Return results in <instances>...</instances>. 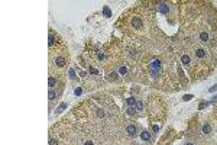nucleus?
<instances>
[{"label": "nucleus", "instance_id": "11", "mask_svg": "<svg viewBox=\"0 0 217 145\" xmlns=\"http://www.w3.org/2000/svg\"><path fill=\"white\" fill-rule=\"evenodd\" d=\"M103 13H104L106 17H112V12H110V9H108V6H104V7H103Z\"/></svg>", "mask_w": 217, "mask_h": 145}, {"label": "nucleus", "instance_id": "21", "mask_svg": "<svg viewBox=\"0 0 217 145\" xmlns=\"http://www.w3.org/2000/svg\"><path fill=\"white\" fill-rule=\"evenodd\" d=\"M81 93H83V88H81V87H77V88L74 90V94H75V96H80Z\"/></svg>", "mask_w": 217, "mask_h": 145}, {"label": "nucleus", "instance_id": "2", "mask_svg": "<svg viewBox=\"0 0 217 145\" xmlns=\"http://www.w3.org/2000/svg\"><path fill=\"white\" fill-rule=\"evenodd\" d=\"M132 26H133V28H136V29H140V28L143 26L140 17H138V16H135V17H133V19H132Z\"/></svg>", "mask_w": 217, "mask_h": 145}, {"label": "nucleus", "instance_id": "6", "mask_svg": "<svg viewBox=\"0 0 217 145\" xmlns=\"http://www.w3.org/2000/svg\"><path fill=\"white\" fill-rule=\"evenodd\" d=\"M181 61H182V64H185V65H190V64H191V58L187 55V54L181 55Z\"/></svg>", "mask_w": 217, "mask_h": 145}, {"label": "nucleus", "instance_id": "30", "mask_svg": "<svg viewBox=\"0 0 217 145\" xmlns=\"http://www.w3.org/2000/svg\"><path fill=\"white\" fill-rule=\"evenodd\" d=\"M84 145H94V144H93L91 141H85V142H84Z\"/></svg>", "mask_w": 217, "mask_h": 145}, {"label": "nucleus", "instance_id": "25", "mask_svg": "<svg viewBox=\"0 0 217 145\" xmlns=\"http://www.w3.org/2000/svg\"><path fill=\"white\" fill-rule=\"evenodd\" d=\"M49 145H58V141L52 138V139H49Z\"/></svg>", "mask_w": 217, "mask_h": 145}, {"label": "nucleus", "instance_id": "33", "mask_svg": "<svg viewBox=\"0 0 217 145\" xmlns=\"http://www.w3.org/2000/svg\"><path fill=\"white\" fill-rule=\"evenodd\" d=\"M178 74H179V76H184V72H182V70H181V68H178Z\"/></svg>", "mask_w": 217, "mask_h": 145}, {"label": "nucleus", "instance_id": "17", "mask_svg": "<svg viewBox=\"0 0 217 145\" xmlns=\"http://www.w3.org/2000/svg\"><path fill=\"white\" fill-rule=\"evenodd\" d=\"M135 107H136V110H143V103H142L140 100H138V102H136V106H135Z\"/></svg>", "mask_w": 217, "mask_h": 145}, {"label": "nucleus", "instance_id": "10", "mask_svg": "<svg viewBox=\"0 0 217 145\" xmlns=\"http://www.w3.org/2000/svg\"><path fill=\"white\" fill-rule=\"evenodd\" d=\"M200 41L201 42H207L208 41V33L207 32H201L200 33Z\"/></svg>", "mask_w": 217, "mask_h": 145}, {"label": "nucleus", "instance_id": "13", "mask_svg": "<svg viewBox=\"0 0 217 145\" xmlns=\"http://www.w3.org/2000/svg\"><path fill=\"white\" fill-rule=\"evenodd\" d=\"M136 102H138V100H136V99H135V97H129V99H128V100H126V103H128V104H129V106H133V107H135V106H136Z\"/></svg>", "mask_w": 217, "mask_h": 145}, {"label": "nucleus", "instance_id": "4", "mask_svg": "<svg viewBox=\"0 0 217 145\" xmlns=\"http://www.w3.org/2000/svg\"><path fill=\"white\" fill-rule=\"evenodd\" d=\"M149 70H159L161 71V61L159 60H153L149 64Z\"/></svg>", "mask_w": 217, "mask_h": 145}, {"label": "nucleus", "instance_id": "27", "mask_svg": "<svg viewBox=\"0 0 217 145\" xmlns=\"http://www.w3.org/2000/svg\"><path fill=\"white\" fill-rule=\"evenodd\" d=\"M152 131H153V132H159V126H158V125H153V126H152Z\"/></svg>", "mask_w": 217, "mask_h": 145}, {"label": "nucleus", "instance_id": "24", "mask_svg": "<svg viewBox=\"0 0 217 145\" xmlns=\"http://www.w3.org/2000/svg\"><path fill=\"white\" fill-rule=\"evenodd\" d=\"M104 115H106V113L103 112V109H99V112H97V116H99V118H103Z\"/></svg>", "mask_w": 217, "mask_h": 145}, {"label": "nucleus", "instance_id": "16", "mask_svg": "<svg viewBox=\"0 0 217 145\" xmlns=\"http://www.w3.org/2000/svg\"><path fill=\"white\" fill-rule=\"evenodd\" d=\"M48 86L51 87V90H52L54 86H55V78H54V77H49V78H48Z\"/></svg>", "mask_w": 217, "mask_h": 145}, {"label": "nucleus", "instance_id": "32", "mask_svg": "<svg viewBox=\"0 0 217 145\" xmlns=\"http://www.w3.org/2000/svg\"><path fill=\"white\" fill-rule=\"evenodd\" d=\"M216 90H217V86H213V87L210 88V92H216Z\"/></svg>", "mask_w": 217, "mask_h": 145}, {"label": "nucleus", "instance_id": "20", "mask_svg": "<svg viewBox=\"0 0 217 145\" xmlns=\"http://www.w3.org/2000/svg\"><path fill=\"white\" fill-rule=\"evenodd\" d=\"M65 107H67V103H61V106H59V107L57 109V113H61V112L64 110Z\"/></svg>", "mask_w": 217, "mask_h": 145}, {"label": "nucleus", "instance_id": "8", "mask_svg": "<svg viewBox=\"0 0 217 145\" xmlns=\"http://www.w3.org/2000/svg\"><path fill=\"white\" fill-rule=\"evenodd\" d=\"M195 55H197L198 58H204V57H206V51H204L203 48H198V49L195 51Z\"/></svg>", "mask_w": 217, "mask_h": 145}, {"label": "nucleus", "instance_id": "29", "mask_svg": "<svg viewBox=\"0 0 217 145\" xmlns=\"http://www.w3.org/2000/svg\"><path fill=\"white\" fill-rule=\"evenodd\" d=\"M130 57H132V58H136V57H138V52L135 54V51H132V54H130Z\"/></svg>", "mask_w": 217, "mask_h": 145}, {"label": "nucleus", "instance_id": "9", "mask_svg": "<svg viewBox=\"0 0 217 145\" xmlns=\"http://www.w3.org/2000/svg\"><path fill=\"white\" fill-rule=\"evenodd\" d=\"M128 71H129L128 67H124V65H120V67H119V74H120V76H126V74H128Z\"/></svg>", "mask_w": 217, "mask_h": 145}, {"label": "nucleus", "instance_id": "1", "mask_svg": "<svg viewBox=\"0 0 217 145\" xmlns=\"http://www.w3.org/2000/svg\"><path fill=\"white\" fill-rule=\"evenodd\" d=\"M126 134H128L129 136H135V135L138 134L136 126H135V125H128V126H126Z\"/></svg>", "mask_w": 217, "mask_h": 145}, {"label": "nucleus", "instance_id": "19", "mask_svg": "<svg viewBox=\"0 0 217 145\" xmlns=\"http://www.w3.org/2000/svg\"><path fill=\"white\" fill-rule=\"evenodd\" d=\"M48 99H49V100H54V99H55V92H54V90H49V93H48Z\"/></svg>", "mask_w": 217, "mask_h": 145}, {"label": "nucleus", "instance_id": "34", "mask_svg": "<svg viewBox=\"0 0 217 145\" xmlns=\"http://www.w3.org/2000/svg\"><path fill=\"white\" fill-rule=\"evenodd\" d=\"M185 145H194V144H191V142H188V144H185Z\"/></svg>", "mask_w": 217, "mask_h": 145}, {"label": "nucleus", "instance_id": "5", "mask_svg": "<svg viewBox=\"0 0 217 145\" xmlns=\"http://www.w3.org/2000/svg\"><path fill=\"white\" fill-rule=\"evenodd\" d=\"M65 62H67V61H65L64 57H57V58H55V64H57L58 67H64Z\"/></svg>", "mask_w": 217, "mask_h": 145}, {"label": "nucleus", "instance_id": "22", "mask_svg": "<svg viewBox=\"0 0 217 145\" xmlns=\"http://www.w3.org/2000/svg\"><path fill=\"white\" fill-rule=\"evenodd\" d=\"M75 77H77V76H75V71L71 68V70H69V78H71V80H74Z\"/></svg>", "mask_w": 217, "mask_h": 145}, {"label": "nucleus", "instance_id": "18", "mask_svg": "<svg viewBox=\"0 0 217 145\" xmlns=\"http://www.w3.org/2000/svg\"><path fill=\"white\" fill-rule=\"evenodd\" d=\"M210 131H211V126H210V125H204V126H203V132H204V134H210Z\"/></svg>", "mask_w": 217, "mask_h": 145}, {"label": "nucleus", "instance_id": "23", "mask_svg": "<svg viewBox=\"0 0 217 145\" xmlns=\"http://www.w3.org/2000/svg\"><path fill=\"white\" fill-rule=\"evenodd\" d=\"M151 74H152V77H158L159 76V70H151Z\"/></svg>", "mask_w": 217, "mask_h": 145}, {"label": "nucleus", "instance_id": "28", "mask_svg": "<svg viewBox=\"0 0 217 145\" xmlns=\"http://www.w3.org/2000/svg\"><path fill=\"white\" fill-rule=\"evenodd\" d=\"M90 72H93V74H99V71L96 68H90Z\"/></svg>", "mask_w": 217, "mask_h": 145}, {"label": "nucleus", "instance_id": "26", "mask_svg": "<svg viewBox=\"0 0 217 145\" xmlns=\"http://www.w3.org/2000/svg\"><path fill=\"white\" fill-rule=\"evenodd\" d=\"M182 99H184L185 102H188V100H191V99H192V96H191V94H185V96H184Z\"/></svg>", "mask_w": 217, "mask_h": 145}, {"label": "nucleus", "instance_id": "31", "mask_svg": "<svg viewBox=\"0 0 217 145\" xmlns=\"http://www.w3.org/2000/svg\"><path fill=\"white\" fill-rule=\"evenodd\" d=\"M99 60H104V54H99Z\"/></svg>", "mask_w": 217, "mask_h": 145}, {"label": "nucleus", "instance_id": "14", "mask_svg": "<svg viewBox=\"0 0 217 145\" xmlns=\"http://www.w3.org/2000/svg\"><path fill=\"white\" fill-rule=\"evenodd\" d=\"M54 42H55V36H54L52 33H49V36H48V45H49V47H52V45H54Z\"/></svg>", "mask_w": 217, "mask_h": 145}, {"label": "nucleus", "instance_id": "3", "mask_svg": "<svg viewBox=\"0 0 217 145\" xmlns=\"http://www.w3.org/2000/svg\"><path fill=\"white\" fill-rule=\"evenodd\" d=\"M158 10H159V13H162V15H167V13L169 12V6H168L167 3H159Z\"/></svg>", "mask_w": 217, "mask_h": 145}, {"label": "nucleus", "instance_id": "7", "mask_svg": "<svg viewBox=\"0 0 217 145\" xmlns=\"http://www.w3.org/2000/svg\"><path fill=\"white\" fill-rule=\"evenodd\" d=\"M140 139H142V141H149V139H151V134H149L148 131H143V132L140 134Z\"/></svg>", "mask_w": 217, "mask_h": 145}, {"label": "nucleus", "instance_id": "15", "mask_svg": "<svg viewBox=\"0 0 217 145\" xmlns=\"http://www.w3.org/2000/svg\"><path fill=\"white\" fill-rule=\"evenodd\" d=\"M108 80H110V81H116L119 77H117V74H116V72H110V74H108V77H107Z\"/></svg>", "mask_w": 217, "mask_h": 145}, {"label": "nucleus", "instance_id": "12", "mask_svg": "<svg viewBox=\"0 0 217 145\" xmlns=\"http://www.w3.org/2000/svg\"><path fill=\"white\" fill-rule=\"evenodd\" d=\"M126 112H128V115H130V116H133V115L136 113V107H133V106H129L128 109H126Z\"/></svg>", "mask_w": 217, "mask_h": 145}]
</instances>
